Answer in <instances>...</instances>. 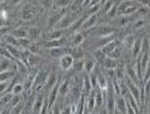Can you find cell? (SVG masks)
<instances>
[{"mask_svg":"<svg viewBox=\"0 0 150 114\" xmlns=\"http://www.w3.org/2000/svg\"><path fill=\"white\" fill-rule=\"evenodd\" d=\"M139 3L140 5L143 6V7H147L150 8V0H136Z\"/></svg>","mask_w":150,"mask_h":114,"instance_id":"obj_47","label":"cell"},{"mask_svg":"<svg viewBox=\"0 0 150 114\" xmlns=\"http://www.w3.org/2000/svg\"><path fill=\"white\" fill-rule=\"evenodd\" d=\"M70 54L72 55V57L75 59V61L77 59H81L83 57V51L80 48V46H73L71 47V51Z\"/></svg>","mask_w":150,"mask_h":114,"instance_id":"obj_22","label":"cell"},{"mask_svg":"<svg viewBox=\"0 0 150 114\" xmlns=\"http://www.w3.org/2000/svg\"><path fill=\"white\" fill-rule=\"evenodd\" d=\"M6 49H7L10 54L12 55V57L15 59H21V55H22V53L20 52V50L18 49V47L16 46H13V45H9L7 44L6 45Z\"/></svg>","mask_w":150,"mask_h":114,"instance_id":"obj_19","label":"cell"},{"mask_svg":"<svg viewBox=\"0 0 150 114\" xmlns=\"http://www.w3.org/2000/svg\"><path fill=\"white\" fill-rule=\"evenodd\" d=\"M81 16H75L74 14H67V15H64V17L62 18V20L57 23L56 25V28H58L59 29L61 28H69L72 23L76 21L78 18H80Z\"/></svg>","mask_w":150,"mask_h":114,"instance_id":"obj_2","label":"cell"},{"mask_svg":"<svg viewBox=\"0 0 150 114\" xmlns=\"http://www.w3.org/2000/svg\"><path fill=\"white\" fill-rule=\"evenodd\" d=\"M21 101H22V97H21L20 94L18 95H13V98H12L11 100V106H12V108H13L14 106H16L17 104H19L21 103Z\"/></svg>","mask_w":150,"mask_h":114,"instance_id":"obj_38","label":"cell"},{"mask_svg":"<svg viewBox=\"0 0 150 114\" xmlns=\"http://www.w3.org/2000/svg\"><path fill=\"white\" fill-rule=\"evenodd\" d=\"M103 65L105 69H115V68L118 67L119 64L117 62V59H114L112 57L107 56L105 59H104Z\"/></svg>","mask_w":150,"mask_h":114,"instance_id":"obj_11","label":"cell"},{"mask_svg":"<svg viewBox=\"0 0 150 114\" xmlns=\"http://www.w3.org/2000/svg\"><path fill=\"white\" fill-rule=\"evenodd\" d=\"M87 18H88V15H87V16H82V17L78 18V19L72 23V25H71L70 28H70V31L72 32V33H74V32L79 31L80 29H81V28H82L83 23H84V22L86 21Z\"/></svg>","mask_w":150,"mask_h":114,"instance_id":"obj_12","label":"cell"},{"mask_svg":"<svg viewBox=\"0 0 150 114\" xmlns=\"http://www.w3.org/2000/svg\"><path fill=\"white\" fill-rule=\"evenodd\" d=\"M71 48L62 46V47H56V48H52L50 51V55L53 58H61L65 54H70Z\"/></svg>","mask_w":150,"mask_h":114,"instance_id":"obj_8","label":"cell"},{"mask_svg":"<svg viewBox=\"0 0 150 114\" xmlns=\"http://www.w3.org/2000/svg\"><path fill=\"white\" fill-rule=\"evenodd\" d=\"M117 8H118V7H117V5L115 4L111 9H110V11L108 12V13H107L109 17H114V16H115V14H117Z\"/></svg>","mask_w":150,"mask_h":114,"instance_id":"obj_49","label":"cell"},{"mask_svg":"<svg viewBox=\"0 0 150 114\" xmlns=\"http://www.w3.org/2000/svg\"><path fill=\"white\" fill-rule=\"evenodd\" d=\"M142 38H137L134 40V43L132 47V52L134 58H137L140 53H142Z\"/></svg>","mask_w":150,"mask_h":114,"instance_id":"obj_15","label":"cell"},{"mask_svg":"<svg viewBox=\"0 0 150 114\" xmlns=\"http://www.w3.org/2000/svg\"><path fill=\"white\" fill-rule=\"evenodd\" d=\"M84 36L83 34L81 33L80 31H77V32H74L71 36V45L72 46H80L81 44L83 43L84 41Z\"/></svg>","mask_w":150,"mask_h":114,"instance_id":"obj_16","label":"cell"},{"mask_svg":"<svg viewBox=\"0 0 150 114\" xmlns=\"http://www.w3.org/2000/svg\"><path fill=\"white\" fill-rule=\"evenodd\" d=\"M64 15H65V12L64 10V8H62L59 12H58V13L56 12L55 14L51 15L49 20H48V28H52L54 26H56L57 23L62 20V18L64 17Z\"/></svg>","mask_w":150,"mask_h":114,"instance_id":"obj_5","label":"cell"},{"mask_svg":"<svg viewBox=\"0 0 150 114\" xmlns=\"http://www.w3.org/2000/svg\"><path fill=\"white\" fill-rule=\"evenodd\" d=\"M14 71L11 70V69H8L6 71H2L1 72V81H7V80H10L12 78H14Z\"/></svg>","mask_w":150,"mask_h":114,"instance_id":"obj_34","label":"cell"},{"mask_svg":"<svg viewBox=\"0 0 150 114\" xmlns=\"http://www.w3.org/2000/svg\"><path fill=\"white\" fill-rule=\"evenodd\" d=\"M61 37H62V30H61V29H55V30L51 31L50 33H48V38H49V40L59 39Z\"/></svg>","mask_w":150,"mask_h":114,"instance_id":"obj_32","label":"cell"},{"mask_svg":"<svg viewBox=\"0 0 150 114\" xmlns=\"http://www.w3.org/2000/svg\"><path fill=\"white\" fill-rule=\"evenodd\" d=\"M11 61H12V59H10L1 57V72H2V71H6V70L10 69Z\"/></svg>","mask_w":150,"mask_h":114,"instance_id":"obj_31","label":"cell"},{"mask_svg":"<svg viewBox=\"0 0 150 114\" xmlns=\"http://www.w3.org/2000/svg\"><path fill=\"white\" fill-rule=\"evenodd\" d=\"M74 62L75 59L73 58L71 54H65V55L59 58V67L65 71L70 70L73 67Z\"/></svg>","mask_w":150,"mask_h":114,"instance_id":"obj_3","label":"cell"},{"mask_svg":"<svg viewBox=\"0 0 150 114\" xmlns=\"http://www.w3.org/2000/svg\"><path fill=\"white\" fill-rule=\"evenodd\" d=\"M70 2H71V0H56L55 4L58 8L62 9V8H65L67 6L69 5Z\"/></svg>","mask_w":150,"mask_h":114,"instance_id":"obj_37","label":"cell"},{"mask_svg":"<svg viewBox=\"0 0 150 114\" xmlns=\"http://www.w3.org/2000/svg\"><path fill=\"white\" fill-rule=\"evenodd\" d=\"M125 74L126 76H128L130 79L134 82L137 84V85H139L142 82V80L139 79V76H137V74L136 72V70H134V67L133 64H127L125 67Z\"/></svg>","mask_w":150,"mask_h":114,"instance_id":"obj_6","label":"cell"},{"mask_svg":"<svg viewBox=\"0 0 150 114\" xmlns=\"http://www.w3.org/2000/svg\"><path fill=\"white\" fill-rule=\"evenodd\" d=\"M108 86V80L106 79V77L101 73L98 74V87L101 90H104Z\"/></svg>","mask_w":150,"mask_h":114,"instance_id":"obj_21","label":"cell"},{"mask_svg":"<svg viewBox=\"0 0 150 114\" xmlns=\"http://www.w3.org/2000/svg\"><path fill=\"white\" fill-rule=\"evenodd\" d=\"M115 109L118 110L119 113H127V101L124 96H116L115 98Z\"/></svg>","mask_w":150,"mask_h":114,"instance_id":"obj_7","label":"cell"},{"mask_svg":"<svg viewBox=\"0 0 150 114\" xmlns=\"http://www.w3.org/2000/svg\"><path fill=\"white\" fill-rule=\"evenodd\" d=\"M28 37L30 38L31 40H33V39H36L39 36V34H40V30H39V28H35V26L28 28Z\"/></svg>","mask_w":150,"mask_h":114,"instance_id":"obj_30","label":"cell"},{"mask_svg":"<svg viewBox=\"0 0 150 114\" xmlns=\"http://www.w3.org/2000/svg\"><path fill=\"white\" fill-rule=\"evenodd\" d=\"M149 54H150V53H149Z\"/></svg>","mask_w":150,"mask_h":114,"instance_id":"obj_51","label":"cell"},{"mask_svg":"<svg viewBox=\"0 0 150 114\" xmlns=\"http://www.w3.org/2000/svg\"><path fill=\"white\" fill-rule=\"evenodd\" d=\"M67 45V40L64 37H61L59 39H54V40H49V42H47L46 47L47 48H56V47H62Z\"/></svg>","mask_w":150,"mask_h":114,"instance_id":"obj_13","label":"cell"},{"mask_svg":"<svg viewBox=\"0 0 150 114\" xmlns=\"http://www.w3.org/2000/svg\"><path fill=\"white\" fill-rule=\"evenodd\" d=\"M23 108H25V107H23V104L20 103L19 104H17L16 106L13 107V110H12V112H13V113H22Z\"/></svg>","mask_w":150,"mask_h":114,"instance_id":"obj_43","label":"cell"},{"mask_svg":"<svg viewBox=\"0 0 150 114\" xmlns=\"http://www.w3.org/2000/svg\"><path fill=\"white\" fill-rule=\"evenodd\" d=\"M97 22H98V15L91 14L90 16H88L85 22H84L82 28H81V30H89L92 28H94Z\"/></svg>","mask_w":150,"mask_h":114,"instance_id":"obj_9","label":"cell"},{"mask_svg":"<svg viewBox=\"0 0 150 114\" xmlns=\"http://www.w3.org/2000/svg\"><path fill=\"white\" fill-rule=\"evenodd\" d=\"M48 109H49V100H48V98H46L44 100L43 106H42L41 113H46V112H48Z\"/></svg>","mask_w":150,"mask_h":114,"instance_id":"obj_44","label":"cell"},{"mask_svg":"<svg viewBox=\"0 0 150 114\" xmlns=\"http://www.w3.org/2000/svg\"><path fill=\"white\" fill-rule=\"evenodd\" d=\"M23 90H25V85H23L22 83H15V85L12 87L11 92L13 93L14 95H18V94H21Z\"/></svg>","mask_w":150,"mask_h":114,"instance_id":"obj_33","label":"cell"},{"mask_svg":"<svg viewBox=\"0 0 150 114\" xmlns=\"http://www.w3.org/2000/svg\"><path fill=\"white\" fill-rule=\"evenodd\" d=\"M93 55H94L95 59H97V62H100V64H103L104 59L106 58V55L103 52V50L100 49V48H98L97 50L94 51V53H93Z\"/></svg>","mask_w":150,"mask_h":114,"instance_id":"obj_24","label":"cell"},{"mask_svg":"<svg viewBox=\"0 0 150 114\" xmlns=\"http://www.w3.org/2000/svg\"><path fill=\"white\" fill-rule=\"evenodd\" d=\"M100 9V3L97 5H93V6H89V13L91 14H97V12Z\"/></svg>","mask_w":150,"mask_h":114,"instance_id":"obj_41","label":"cell"},{"mask_svg":"<svg viewBox=\"0 0 150 114\" xmlns=\"http://www.w3.org/2000/svg\"><path fill=\"white\" fill-rule=\"evenodd\" d=\"M96 67V62L92 61V59H87L84 62V70L86 71V73L90 74Z\"/></svg>","mask_w":150,"mask_h":114,"instance_id":"obj_26","label":"cell"},{"mask_svg":"<svg viewBox=\"0 0 150 114\" xmlns=\"http://www.w3.org/2000/svg\"><path fill=\"white\" fill-rule=\"evenodd\" d=\"M68 90H69V81L67 79L59 86V95H61L62 97H64V96L67 94Z\"/></svg>","mask_w":150,"mask_h":114,"instance_id":"obj_25","label":"cell"},{"mask_svg":"<svg viewBox=\"0 0 150 114\" xmlns=\"http://www.w3.org/2000/svg\"><path fill=\"white\" fill-rule=\"evenodd\" d=\"M11 34L14 35V36L17 37V38H22V37H28V29L26 28H17V29L12 30Z\"/></svg>","mask_w":150,"mask_h":114,"instance_id":"obj_23","label":"cell"},{"mask_svg":"<svg viewBox=\"0 0 150 114\" xmlns=\"http://www.w3.org/2000/svg\"><path fill=\"white\" fill-rule=\"evenodd\" d=\"M93 85L91 82V78L89 75H84L83 76V91L86 93V94H90L93 91Z\"/></svg>","mask_w":150,"mask_h":114,"instance_id":"obj_17","label":"cell"},{"mask_svg":"<svg viewBox=\"0 0 150 114\" xmlns=\"http://www.w3.org/2000/svg\"><path fill=\"white\" fill-rule=\"evenodd\" d=\"M59 96V86L56 85L50 90V94L48 96V100H49V108H52L54 104L56 103V100Z\"/></svg>","mask_w":150,"mask_h":114,"instance_id":"obj_10","label":"cell"},{"mask_svg":"<svg viewBox=\"0 0 150 114\" xmlns=\"http://www.w3.org/2000/svg\"><path fill=\"white\" fill-rule=\"evenodd\" d=\"M36 11H37V9L35 8V7H33V6L25 5V7L23 8L22 14H21V16H22V19L23 21H30L32 18L35 16V14H36Z\"/></svg>","mask_w":150,"mask_h":114,"instance_id":"obj_4","label":"cell"},{"mask_svg":"<svg viewBox=\"0 0 150 114\" xmlns=\"http://www.w3.org/2000/svg\"><path fill=\"white\" fill-rule=\"evenodd\" d=\"M125 44H126V46H127L128 48H130V49L132 50V47H133V45L134 43V38L132 36V35H129V36H127L125 38Z\"/></svg>","mask_w":150,"mask_h":114,"instance_id":"obj_39","label":"cell"},{"mask_svg":"<svg viewBox=\"0 0 150 114\" xmlns=\"http://www.w3.org/2000/svg\"><path fill=\"white\" fill-rule=\"evenodd\" d=\"M143 25H144V21H143V20H139V21H137L136 23H134V28H137V29H139V28H142Z\"/></svg>","mask_w":150,"mask_h":114,"instance_id":"obj_48","label":"cell"},{"mask_svg":"<svg viewBox=\"0 0 150 114\" xmlns=\"http://www.w3.org/2000/svg\"><path fill=\"white\" fill-rule=\"evenodd\" d=\"M13 93H10V92H8L7 94H3L1 95V107L3 106H7L8 103H11V100H12V98H13Z\"/></svg>","mask_w":150,"mask_h":114,"instance_id":"obj_27","label":"cell"},{"mask_svg":"<svg viewBox=\"0 0 150 114\" xmlns=\"http://www.w3.org/2000/svg\"><path fill=\"white\" fill-rule=\"evenodd\" d=\"M114 5H115V0H105L103 5V9H101L103 13L107 14Z\"/></svg>","mask_w":150,"mask_h":114,"instance_id":"obj_29","label":"cell"},{"mask_svg":"<svg viewBox=\"0 0 150 114\" xmlns=\"http://www.w3.org/2000/svg\"><path fill=\"white\" fill-rule=\"evenodd\" d=\"M19 39V44L21 47H23V49L25 48H28L29 45L31 44V39L28 37H22V38H18Z\"/></svg>","mask_w":150,"mask_h":114,"instance_id":"obj_35","label":"cell"},{"mask_svg":"<svg viewBox=\"0 0 150 114\" xmlns=\"http://www.w3.org/2000/svg\"><path fill=\"white\" fill-rule=\"evenodd\" d=\"M116 47H117V41H116V39H114V40L110 41L109 43H107L106 45L103 46L100 49L103 50V52L105 54L106 56H109L110 54H111L112 51L115 49Z\"/></svg>","mask_w":150,"mask_h":114,"instance_id":"obj_18","label":"cell"},{"mask_svg":"<svg viewBox=\"0 0 150 114\" xmlns=\"http://www.w3.org/2000/svg\"><path fill=\"white\" fill-rule=\"evenodd\" d=\"M150 53V41L147 39H142V53Z\"/></svg>","mask_w":150,"mask_h":114,"instance_id":"obj_36","label":"cell"},{"mask_svg":"<svg viewBox=\"0 0 150 114\" xmlns=\"http://www.w3.org/2000/svg\"><path fill=\"white\" fill-rule=\"evenodd\" d=\"M148 79H150V62H149V64L147 65V67L145 68L144 72H143V78H142L143 83L146 82Z\"/></svg>","mask_w":150,"mask_h":114,"instance_id":"obj_40","label":"cell"},{"mask_svg":"<svg viewBox=\"0 0 150 114\" xmlns=\"http://www.w3.org/2000/svg\"><path fill=\"white\" fill-rule=\"evenodd\" d=\"M56 82H57V75H56L55 72H53V73H51L48 75V78H47L46 83H45L44 87H46V89L51 90L54 86L56 85Z\"/></svg>","mask_w":150,"mask_h":114,"instance_id":"obj_20","label":"cell"},{"mask_svg":"<svg viewBox=\"0 0 150 114\" xmlns=\"http://www.w3.org/2000/svg\"><path fill=\"white\" fill-rule=\"evenodd\" d=\"M11 1H12L13 4H19V3L22 1V0H11Z\"/></svg>","mask_w":150,"mask_h":114,"instance_id":"obj_50","label":"cell"},{"mask_svg":"<svg viewBox=\"0 0 150 114\" xmlns=\"http://www.w3.org/2000/svg\"><path fill=\"white\" fill-rule=\"evenodd\" d=\"M4 38H5V41L7 42V44L13 45V46H16V47H20L19 39H18L17 37H15L14 35H12L11 33L8 34V35H6Z\"/></svg>","mask_w":150,"mask_h":114,"instance_id":"obj_28","label":"cell"},{"mask_svg":"<svg viewBox=\"0 0 150 114\" xmlns=\"http://www.w3.org/2000/svg\"><path fill=\"white\" fill-rule=\"evenodd\" d=\"M28 49L30 51L32 54H36L38 49H39V46H38L36 43H32V42H31V44L29 45V47L28 48Z\"/></svg>","mask_w":150,"mask_h":114,"instance_id":"obj_45","label":"cell"},{"mask_svg":"<svg viewBox=\"0 0 150 114\" xmlns=\"http://www.w3.org/2000/svg\"><path fill=\"white\" fill-rule=\"evenodd\" d=\"M44 100L45 98H43L42 95H38L37 97H35V101L33 103V107H32V111L34 113H41V108L42 106L44 103Z\"/></svg>","mask_w":150,"mask_h":114,"instance_id":"obj_14","label":"cell"},{"mask_svg":"<svg viewBox=\"0 0 150 114\" xmlns=\"http://www.w3.org/2000/svg\"><path fill=\"white\" fill-rule=\"evenodd\" d=\"M40 4L44 8H50L52 5V0H40Z\"/></svg>","mask_w":150,"mask_h":114,"instance_id":"obj_46","label":"cell"},{"mask_svg":"<svg viewBox=\"0 0 150 114\" xmlns=\"http://www.w3.org/2000/svg\"><path fill=\"white\" fill-rule=\"evenodd\" d=\"M142 5L136 0H124L117 8V14L121 16H129L139 11Z\"/></svg>","mask_w":150,"mask_h":114,"instance_id":"obj_1","label":"cell"},{"mask_svg":"<svg viewBox=\"0 0 150 114\" xmlns=\"http://www.w3.org/2000/svg\"><path fill=\"white\" fill-rule=\"evenodd\" d=\"M109 56L112 57V58H114V59H118L119 57L121 56V50H120L118 47H116L115 49L112 51L111 54H110Z\"/></svg>","mask_w":150,"mask_h":114,"instance_id":"obj_42","label":"cell"}]
</instances>
